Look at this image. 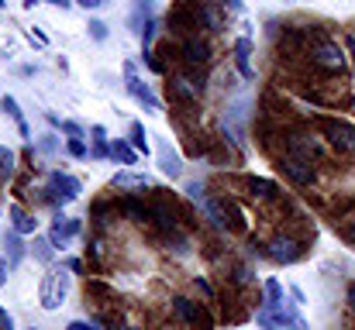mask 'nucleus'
Instances as JSON below:
<instances>
[{
  "mask_svg": "<svg viewBox=\"0 0 355 330\" xmlns=\"http://www.w3.org/2000/svg\"><path fill=\"white\" fill-rule=\"evenodd\" d=\"M69 293V268H59V265H49V272L42 275V286H38V303L42 310H59L62 300Z\"/></svg>",
  "mask_w": 355,
  "mask_h": 330,
  "instance_id": "obj_1",
  "label": "nucleus"
},
{
  "mask_svg": "<svg viewBox=\"0 0 355 330\" xmlns=\"http://www.w3.org/2000/svg\"><path fill=\"white\" fill-rule=\"evenodd\" d=\"M45 193H49V200H52V203H73V200L83 193V186H80V179H76V176H69V172H52V176H49Z\"/></svg>",
  "mask_w": 355,
  "mask_h": 330,
  "instance_id": "obj_2",
  "label": "nucleus"
},
{
  "mask_svg": "<svg viewBox=\"0 0 355 330\" xmlns=\"http://www.w3.org/2000/svg\"><path fill=\"white\" fill-rule=\"evenodd\" d=\"M321 131H324V138H328L338 152H355V124L328 117V120H321Z\"/></svg>",
  "mask_w": 355,
  "mask_h": 330,
  "instance_id": "obj_3",
  "label": "nucleus"
},
{
  "mask_svg": "<svg viewBox=\"0 0 355 330\" xmlns=\"http://www.w3.org/2000/svg\"><path fill=\"white\" fill-rule=\"evenodd\" d=\"M311 62L318 69H328V73H342L345 69V52L335 45V42H318L311 48Z\"/></svg>",
  "mask_w": 355,
  "mask_h": 330,
  "instance_id": "obj_4",
  "label": "nucleus"
},
{
  "mask_svg": "<svg viewBox=\"0 0 355 330\" xmlns=\"http://www.w3.org/2000/svg\"><path fill=\"white\" fill-rule=\"evenodd\" d=\"M124 86H128V93H131V97H135L145 110H159V97L152 93V86H148V83H141V80H138L135 62H124Z\"/></svg>",
  "mask_w": 355,
  "mask_h": 330,
  "instance_id": "obj_5",
  "label": "nucleus"
},
{
  "mask_svg": "<svg viewBox=\"0 0 355 330\" xmlns=\"http://www.w3.org/2000/svg\"><path fill=\"white\" fill-rule=\"evenodd\" d=\"M173 310H176V317H180V320H187L193 330H211L214 327V324H211V317H207L197 303H190L187 296H176V300H173Z\"/></svg>",
  "mask_w": 355,
  "mask_h": 330,
  "instance_id": "obj_6",
  "label": "nucleus"
},
{
  "mask_svg": "<svg viewBox=\"0 0 355 330\" xmlns=\"http://www.w3.org/2000/svg\"><path fill=\"white\" fill-rule=\"evenodd\" d=\"M283 172H286L297 186H311V183L318 179L314 165H311L307 158H300V155H283Z\"/></svg>",
  "mask_w": 355,
  "mask_h": 330,
  "instance_id": "obj_7",
  "label": "nucleus"
},
{
  "mask_svg": "<svg viewBox=\"0 0 355 330\" xmlns=\"http://www.w3.org/2000/svg\"><path fill=\"white\" fill-rule=\"evenodd\" d=\"M80 234V220L73 217H55L52 223V230H49V241L55 244V248H69V241Z\"/></svg>",
  "mask_w": 355,
  "mask_h": 330,
  "instance_id": "obj_8",
  "label": "nucleus"
},
{
  "mask_svg": "<svg viewBox=\"0 0 355 330\" xmlns=\"http://www.w3.org/2000/svg\"><path fill=\"white\" fill-rule=\"evenodd\" d=\"M266 310H269V313L276 317V324H279V327L307 330V324H304V317H300V313H297V310H293V306H290L286 300H279V303H269Z\"/></svg>",
  "mask_w": 355,
  "mask_h": 330,
  "instance_id": "obj_9",
  "label": "nucleus"
},
{
  "mask_svg": "<svg viewBox=\"0 0 355 330\" xmlns=\"http://www.w3.org/2000/svg\"><path fill=\"white\" fill-rule=\"evenodd\" d=\"M266 255H269L272 262H283V265H290V262H297V258H300V244H297V241H290V237H272Z\"/></svg>",
  "mask_w": 355,
  "mask_h": 330,
  "instance_id": "obj_10",
  "label": "nucleus"
},
{
  "mask_svg": "<svg viewBox=\"0 0 355 330\" xmlns=\"http://www.w3.org/2000/svg\"><path fill=\"white\" fill-rule=\"evenodd\" d=\"M159 169H162L169 179H180V176H183V158L173 152L169 141H159Z\"/></svg>",
  "mask_w": 355,
  "mask_h": 330,
  "instance_id": "obj_11",
  "label": "nucleus"
},
{
  "mask_svg": "<svg viewBox=\"0 0 355 330\" xmlns=\"http://www.w3.org/2000/svg\"><path fill=\"white\" fill-rule=\"evenodd\" d=\"M207 55H211V48H207V42H200V38H190V42L183 45V59H187L190 66L207 62Z\"/></svg>",
  "mask_w": 355,
  "mask_h": 330,
  "instance_id": "obj_12",
  "label": "nucleus"
},
{
  "mask_svg": "<svg viewBox=\"0 0 355 330\" xmlns=\"http://www.w3.org/2000/svg\"><path fill=\"white\" fill-rule=\"evenodd\" d=\"M248 55H252V42H248V38H238L235 42V62H238V73H241L245 80H252V62H248Z\"/></svg>",
  "mask_w": 355,
  "mask_h": 330,
  "instance_id": "obj_13",
  "label": "nucleus"
},
{
  "mask_svg": "<svg viewBox=\"0 0 355 330\" xmlns=\"http://www.w3.org/2000/svg\"><path fill=\"white\" fill-rule=\"evenodd\" d=\"M35 223H38V220L31 217L28 210L10 207V230H17V234H35Z\"/></svg>",
  "mask_w": 355,
  "mask_h": 330,
  "instance_id": "obj_14",
  "label": "nucleus"
},
{
  "mask_svg": "<svg viewBox=\"0 0 355 330\" xmlns=\"http://www.w3.org/2000/svg\"><path fill=\"white\" fill-rule=\"evenodd\" d=\"M197 14H200V24H207L211 31H221V28H225V14H221L218 3H204Z\"/></svg>",
  "mask_w": 355,
  "mask_h": 330,
  "instance_id": "obj_15",
  "label": "nucleus"
},
{
  "mask_svg": "<svg viewBox=\"0 0 355 330\" xmlns=\"http://www.w3.org/2000/svg\"><path fill=\"white\" fill-rule=\"evenodd\" d=\"M3 248H7V262H10V268L21 265V258H24V244H21V234H17V230H7Z\"/></svg>",
  "mask_w": 355,
  "mask_h": 330,
  "instance_id": "obj_16",
  "label": "nucleus"
},
{
  "mask_svg": "<svg viewBox=\"0 0 355 330\" xmlns=\"http://www.w3.org/2000/svg\"><path fill=\"white\" fill-rule=\"evenodd\" d=\"M111 158H114V162H121V165H135V162H138V152H135V145H131V141H114V145H111Z\"/></svg>",
  "mask_w": 355,
  "mask_h": 330,
  "instance_id": "obj_17",
  "label": "nucleus"
},
{
  "mask_svg": "<svg viewBox=\"0 0 355 330\" xmlns=\"http://www.w3.org/2000/svg\"><path fill=\"white\" fill-rule=\"evenodd\" d=\"M114 186H118V190H148L152 179H148V176H135V172H118V176H114Z\"/></svg>",
  "mask_w": 355,
  "mask_h": 330,
  "instance_id": "obj_18",
  "label": "nucleus"
},
{
  "mask_svg": "<svg viewBox=\"0 0 355 330\" xmlns=\"http://www.w3.org/2000/svg\"><path fill=\"white\" fill-rule=\"evenodd\" d=\"M35 258H38L42 265H52V258H55V244H52L49 237H35Z\"/></svg>",
  "mask_w": 355,
  "mask_h": 330,
  "instance_id": "obj_19",
  "label": "nucleus"
},
{
  "mask_svg": "<svg viewBox=\"0 0 355 330\" xmlns=\"http://www.w3.org/2000/svg\"><path fill=\"white\" fill-rule=\"evenodd\" d=\"M0 110H7V113H10L14 120H17V131H21V134L28 138V120L21 117V110H17V100H14V97H3V100H0Z\"/></svg>",
  "mask_w": 355,
  "mask_h": 330,
  "instance_id": "obj_20",
  "label": "nucleus"
},
{
  "mask_svg": "<svg viewBox=\"0 0 355 330\" xmlns=\"http://www.w3.org/2000/svg\"><path fill=\"white\" fill-rule=\"evenodd\" d=\"M131 145H135L138 155H148V134H145V127H141L138 120L131 124Z\"/></svg>",
  "mask_w": 355,
  "mask_h": 330,
  "instance_id": "obj_21",
  "label": "nucleus"
},
{
  "mask_svg": "<svg viewBox=\"0 0 355 330\" xmlns=\"http://www.w3.org/2000/svg\"><path fill=\"white\" fill-rule=\"evenodd\" d=\"M111 155V148H107V131L97 124L94 127V158H107Z\"/></svg>",
  "mask_w": 355,
  "mask_h": 330,
  "instance_id": "obj_22",
  "label": "nucleus"
},
{
  "mask_svg": "<svg viewBox=\"0 0 355 330\" xmlns=\"http://www.w3.org/2000/svg\"><path fill=\"white\" fill-rule=\"evenodd\" d=\"M152 217L159 220V227H166V230L176 227V210H169L166 203H155V207H152Z\"/></svg>",
  "mask_w": 355,
  "mask_h": 330,
  "instance_id": "obj_23",
  "label": "nucleus"
},
{
  "mask_svg": "<svg viewBox=\"0 0 355 330\" xmlns=\"http://www.w3.org/2000/svg\"><path fill=\"white\" fill-rule=\"evenodd\" d=\"M152 14V0H135V14H131V24H135V31H141L145 24H141V17H148Z\"/></svg>",
  "mask_w": 355,
  "mask_h": 330,
  "instance_id": "obj_24",
  "label": "nucleus"
},
{
  "mask_svg": "<svg viewBox=\"0 0 355 330\" xmlns=\"http://www.w3.org/2000/svg\"><path fill=\"white\" fill-rule=\"evenodd\" d=\"M124 214H128L131 220H148L152 217V210H148V207H141L138 200H124Z\"/></svg>",
  "mask_w": 355,
  "mask_h": 330,
  "instance_id": "obj_25",
  "label": "nucleus"
},
{
  "mask_svg": "<svg viewBox=\"0 0 355 330\" xmlns=\"http://www.w3.org/2000/svg\"><path fill=\"white\" fill-rule=\"evenodd\" d=\"M59 127H62V134H66L69 141H83V127H80L76 120H59Z\"/></svg>",
  "mask_w": 355,
  "mask_h": 330,
  "instance_id": "obj_26",
  "label": "nucleus"
},
{
  "mask_svg": "<svg viewBox=\"0 0 355 330\" xmlns=\"http://www.w3.org/2000/svg\"><path fill=\"white\" fill-rule=\"evenodd\" d=\"M38 152H42V155H55V152H59V138H55V134H42Z\"/></svg>",
  "mask_w": 355,
  "mask_h": 330,
  "instance_id": "obj_27",
  "label": "nucleus"
},
{
  "mask_svg": "<svg viewBox=\"0 0 355 330\" xmlns=\"http://www.w3.org/2000/svg\"><path fill=\"white\" fill-rule=\"evenodd\" d=\"M14 172V152L0 145V176H10Z\"/></svg>",
  "mask_w": 355,
  "mask_h": 330,
  "instance_id": "obj_28",
  "label": "nucleus"
},
{
  "mask_svg": "<svg viewBox=\"0 0 355 330\" xmlns=\"http://www.w3.org/2000/svg\"><path fill=\"white\" fill-rule=\"evenodd\" d=\"M252 193H259V196H272L276 186H272L269 179H252Z\"/></svg>",
  "mask_w": 355,
  "mask_h": 330,
  "instance_id": "obj_29",
  "label": "nucleus"
},
{
  "mask_svg": "<svg viewBox=\"0 0 355 330\" xmlns=\"http://www.w3.org/2000/svg\"><path fill=\"white\" fill-rule=\"evenodd\" d=\"M279 300H283V289H279L276 279H269L266 282V303H279Z\"/></svg>",
  "mask_w": 355,
  "mask_h": 330,
  "instance_id": "obj_30",
  "label": "nucleus"
},
{
  "mask_svg": "<svg viewBox=\"0 0 355 330\" xmlns=\"http://www.w3.org/2000/svg\"><path fill=\"white\" fill-rule=\"evenodd\" d=\"M255 320L262 324V330H283L279 324H276V317H272L269 310H259V313H255Z\"/></svg>",
  "mask_w": 355,
  "mask_h": 330,
  "instance_id": "obj_31",
  "label": "nucleus"
},
{
  "mask_svg": "<svg viewBox=\"0 0 355 330\" xmlns=\"http://www.w3.org/2000/svg\"><path fill=\"white\" fill-rule=\"evenodd\" d=\"M90 35H94L97 42H104V38H107V24H104V21H90Z\"/></svg>",
  "mask_w": 355,
  "mask_h": 330,
  "instance_id": "obj_32",
  "label": "nucleus"
},
{
  "mask_svg": "<svg viewBox=\"0 0 355 330\" xmlns=\"http://www.w3.org/2000/svg\"><path fill=\"white\" fill-rule=\"evenodd\" d=\"M141 59H145V66H148V69H152V73H162V66H159V59H155V55H152V52H148V48H145V52H141Z\"/></svg>",
  "mask_w": 355,
  "mask_h": 330,
  "instance_id": "obj_33",
  "label": "nucleus"
},
{
  "mask_svg": "<svg viewBox=\"0 0 355 330\" xmlns=\"http://www.w3.org/2000/svg\"><path fill=\"white\" fill-rule=\"evenodd\" d=\"M193 286H197V293H200V296H207V300H214V289L207 286V279H193Z\"/></svg>",
  "mask_w": 355,
  "mask_h": 330,
  "instance_id": "obj_34",
  "label": "nucleus"
},
{
  "mask_svg": "<svg viewBox=\"0 0 355 330\" xmlns=\"http://www.w3.org/2000/svg\"><path fill=\"white\" fill-rule=\"evenodd\" d=\"M66 148H69V155H73V158H83V155H87V148H83V141H69Z\"/></svg>",
  "mask_w": 355,
  "mask_h": 330,
  "instance_id": "obj_35",
  "label": "nucleus"
},
{
  "mask_svg": "<svg viewBox=\"0 0 355 330\" xmlns=\"http://www.w3.org/2000/svg\"><path fill=\"white\" fill-rule=\"evenodd\" d=\"M0 330H14V317H10L3 306H0Z\"/></svg>",
  "mask_w": 355,
  "mask_h": 330,
  "instance_id": "obj_36",
  "label": "nucleus"
},
{
  "mask_svg": "<svg viewBox=\"0 0 355 330\" xmlns=\"http://www.w3.org/2000/svg\"><path fill=\"white\" fill-rule=\"evenodd\" d=\"M73 3H80V7H87V10H97V7H104V0H73Z\"/></svg>",
  "mask_w": 355,
  "mask_h": 330,
  "instance_id": "obj_37",
  "label": "nucleus"
},
{
  "mask_svg": "<svg viewBox=\"0 0 355 330\" xmlns=\"http://www.w3.org/2000/svg\"><path fill=\"white\" fill-rule=\"evenodd\" d=\"M66 330H101V327H97V324H83V320H73V324H69Z\"/></svg>",
  "mask_w": 355,
  "mask_h": 330,
  "instance_id": "obj_38",
  "label": "nucleus"
},
{
  "mask_svg": "<svg viewBox=\"0 0 355 330\" xmlns=\"http://www.w3.org/2000/svg\"><path fill=\"white\" fill-rule=\"evenodd\" d=\"M7 268H10V262H7V258H0V286L7 282Z\"/></svg>",
  "mask_w": 355,
  "mask_h": 330,
  "instance_id": "obj_39",
  "label": "nucleus"
},
{
  "mask_svg": "<svg viewBox=\"0 0 355 330\" xmlns=\"http://www.w3.org/2000/svg\"><path fill=\"white\" fill-rule=\"evenodd\" d=\"M221 7H228V10H241V0H221Z\"/></svg>",
  "mask_w": 355,
  "mask_h": 330,
  "instance_id": "obj_40",
  "label": "nucleus"
},
{
  "mask_svg": "<svg viewBox=\"0 0 355 330\" xmlns=\"http://www.w3.org/2000/svg\"><path fill=\"white\" fill-rule=\"evenodd\" d=\"M345 237H349V241H355V220H352V223H345Z\"/></svg>",
  "mask_w": 355,
  "mask_h": 330,
  "instance_id": "obj_41",
  "label": "nucleus"
},
{
  "mask_svg": "<svg viewBox=\"0 0 355 330\" xmlns=\"http://www.w3.org/2000/svg\"><path fill=\"white\" fill-rule=\"evenodd\" d=\"M45 3H55V7H62V10H66V7H69L73 0H45Z\"/></svg>",
  "mask_w": 355,
  "mask_h": 330,
  "instance_id": "obj_42",
  "label": "nucleus"
},
{
  "mask_svg": "<svg viewBox=\"0 0 355 330\" xmlns=\"http://www.w3.org/2000/svg\"><path fill=\"white\" fill-rule=\"evenodd\" d=\"M349 306H352V310H355V286H352V289H349Z\"/></svg>",
  "mask_w": 355,
  "mask_h": 330,
  "instance_id": "obj_43",
  "label": "nucleus"
},
{
  "mask_svg": "<svg viewBox=\"0 0 355 330\" xmlns=\"http://www.w3.org/2000/svg\"><path fill=\"white\" fill-rule=\"evenodd\" d=\"M114 330H131V327H114Z\"/></svg>",
  "mask_w": 355,
  "mask_h": 330,
  "instance_id": "obj_44",
  "label": "nucleus"
},
{
  "mask_svg": "<svg viewBox=\"0 0 355 330\" xmlns=\"http://www.w3.org/2000/svg\"><path fill=\"white\" fill-rule=\"evenodd\" d=\"M0 7H3V0H0Z\"/></svg>",
  "mask_w": 355,
  "mask_h": 330,
  "instance_id": "obj_45",
  "label": "nucleus"
},
{
  "mask_svg": "<svg viewBox=\"0 0 355 330\" xmlns=\"http://www.w3.org/2000/svg\"><path fill=\"white\" fill-rule=\"evenodd\" d=\"M352 42H355V35H352Z\"/></svg>",
  "mask_w": 355,
  "mask_h": 330,
  "instance_id": "obj_46",
  "label": "nucleus"
},
{
  "mask_svg": "<svg viewBox=\"0 0 355 330\" xmlns=\"http://www.w3.org/2000/svg\"><path fill=\"white\" fill-rule=\"evenodd\" d=\"M31 330H35V327H31Z\"/></svg>",
  "mask_w": 355,
  "mask_h": 330,
  "instance_id": "obj_47",
  "label": "nucleus"
}]
</instances>
